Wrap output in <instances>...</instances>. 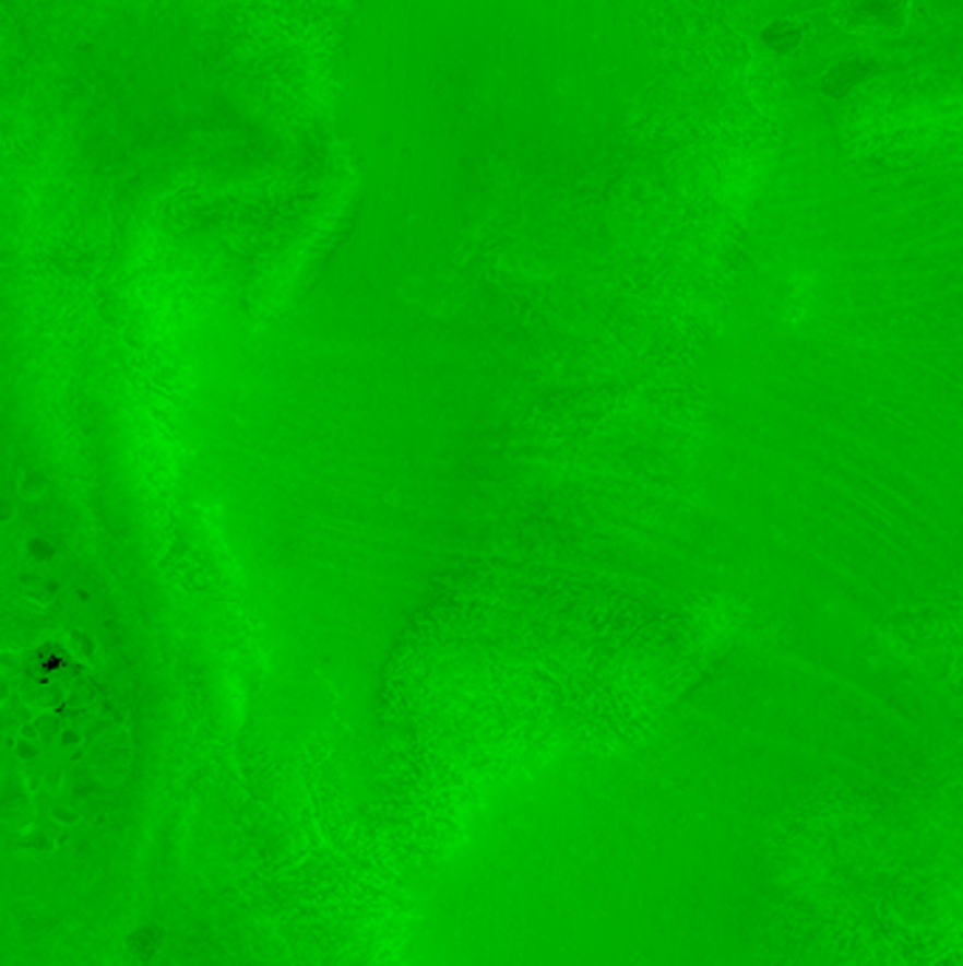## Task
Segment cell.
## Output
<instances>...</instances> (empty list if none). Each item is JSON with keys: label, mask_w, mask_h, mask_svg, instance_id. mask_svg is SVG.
<instances>
[{"label": "cell", "mask_w": 963, "mask_h": 966, "mask_svg": "<svg viewBox=\"0 0 963 966\" xmlns=\"http://www.w3.org/2000/svg\"><path fill=\"white\" fill-rule=\"evenodd\" d=\"M913 0H834L831 17L847 35H902Z\"/></svg>", "instance_id": "obj_1"}, {"label": "cell", "mask_w": 963, "mask_h": 966, "mask_svg": "<svg viewBox=\"0 0 963 966\" xmlns=\"http://www.w3.org/2000/svg\"><path fill=\"white\" fill-rule=\"evenodd\" d=\"M879 71L881 66L879 60H873V57L845 55L840 57V60L831 62L825 69V74L820 76V91L822 96L840 103V99H847V96L854 94L856 89H861L865 82L873 80Z\"/></svg>", "instance_id": "obj_2"}, {"label": "cell", "mask_w": 963, "mask_h": 966, "mask_svg": "<svg viewBox=\"0 0 963 966\" xmlns=\"http://www.w3.org/2000/svg\"><path fill=\"white\" fill-rule=\"evenodd\" d=\"M808 35H811V23L808 21H799V17H774V21H769L760 28L758 40L769 51H774V55L792 57L806 46Z\"/></svg>", "instance_id": "obj_3"}]
</instances>
